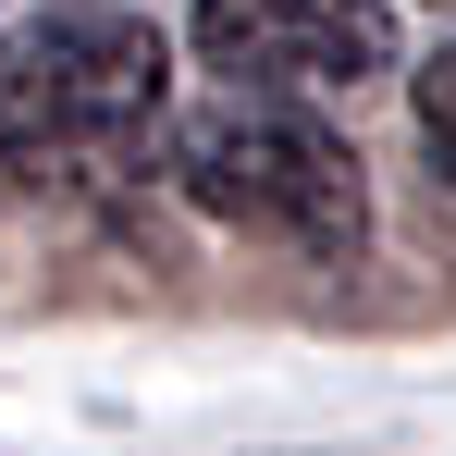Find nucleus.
Listing matches in <instances>:
<instances>
[{
	"mask_svg": "<svg viewBox=\"0 0 456 456\" xmlns=\"http://www.w3.org/2000/svg\"><path fill=\"white\" fill-rule=\"evenodd\" d=\"M419 149L444 160V185H456V50L419 62Z\"/></svg>",
	"mask_w": 456,
	"mask_h": 456,
	"instance_id": "obj_4",
	"label": "nucleus"
},
{
	"mask_svg": "<svg viewBox=\"0 0 456 456\" xmlns=\"http://www.w3.org/2000/svg\"><path fill=\"white\" fill-rule=\"evenodd\" d=\"M173 185L210 223H247L272 247H297V259H358V234H370L346 136L284 86H223L210 111H185L173 124Z\"/></svg>",
	"mask_w": 456,
	"mask_h": 456,
	"instance_id": "obj_2",
	"label": "nucleus"
},
{
	"mask_svg": "<svg viewBox=\"0 0 456 456\" xmlns=\"http://www.w3.org/2000/svg\"><path fill=\"white\" fill-rule=\"evenodd\" d=\"M160 136H173V50L149 12L50 0L0 25V198L136 173Z\"/></svg>",
	"mask_w": 456,
	"mask_h": 456,
	"instance_id": "obj_1",
	"label": "nucleus"
},
{
	"mask_svg": "<svg viewBox=\"0 0 456 456\" xmlns=\"http://www.w3.org/2000/svg\"><path fill=\"white\" fill-rule=\"evenodd\" d=\"M185 37L223 86H284V99L395 75V0H198Z\"/></svg>",
	"mask_w": 456,
	"mask_h": 456,
	"instance_id": "obj_3",
	"label": "nucleus"
}]
</instances>
